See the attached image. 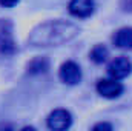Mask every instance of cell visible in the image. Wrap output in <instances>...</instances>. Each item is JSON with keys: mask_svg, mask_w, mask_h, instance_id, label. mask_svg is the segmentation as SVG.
Masks as SVG:
<instances>
[{"mask_svg": "<svg viewBox=\"0 0 132 131\" xmlns=\"http://www.w3.org/2000/svg\"><path fill=\"white\" fill-rule=\"evenodd\" d=\"M19 2H20V0H0V5L5 6V8H11V6L17 5Z\"/></svg>", "mask_w": 132, "mask_h": 131, "instance_id": "cell-12", "label": "cell"}, {"mask_svg": "<svg viewBox=\"0 0 132 131\" xmlns=\"http://www.w3.org/2000/svg\"><path fill=\"white\" fill-rule=\"evenodd\" d=\"M115 46L121 49H132V28H121L114 35Z\"/></svg>", "mask_w": 132, "mask_h": 131, "instance_id": "cell-7", "label": "cell"}, {"mask_svg": "<svg viewBox=\"0 0 132 131\" xmlns=\"http://www.w3.org/2000/svg\"><path fill=\"white\" fill-rule=\"evenodd\" d=\"M123 11H128V12H132V0H121L120 2Z\"/></svg>", "mask_w": 132, "mask_h": 131, "instance_id": "cell-11", "label": "cell"}, {"mask_svg": "<svg viewBox=\"0 0 132 131\" xmlns=\"http://www.w3.org/2000/svg\"><path fill=\"white\" fill-rule=\"evenodd\" d=\"M15 51V43L12 40L11 33L6 30H0V53L5 56H9Z\"/></svg>", "mask_w": 132, "mask_h": 131, "instance_id": "cell-8", "label": "cell"}, {"mask_svg": "<svg viewBox=\"0 0 132 131\" xmlns=\"http://www.w3.org/2000/svg\"><path fill=\"white\" fill-rule=\"evenodd\" d=\"M69 12L74 17H89L94 12V0H71Z\"/></svg>", "mask_w": 132, "mask_h": 131, "instance_id": "cell-6", "label": "cell"}, {"mask_svg": "<svg viewBox=\"0 0 132 131\" xmlns=\"http://www.w3.org/2000/svg\"><path fill=\"white\" fill-rule=\"evenodd\" d=\"M89 57H91V60L95 62V63H103V62L108 59V49H106V46H103V45H95V46L91 49Z\"/></svg>", "mask_w": 132, "mask_h": 131, "instance_id": "cell-9", "label": "cell"}, {"mask_svg": "<svg viewBox=\"0 0 132 131\" xmlns=\"http://www.w3.org/2000/svg\"><path fill=\"white\" fill-rule=\"evenodd\" d=\"M94 130H112V125L111 123H97V125H94Z\"/></svg>", "mask_w": 132, "mask_h": 131, "instance_id": "cell-13", "label": "cell"}, {"mask_svg": "<svg viewBox=\"0 0 132 131\" xmlns=\"http://www.w3.org/2000/svg\"><path fill=\"white\" fill-rule=\"evenodd\" d=\"M59 77L66 85H77L81 80V69H80V66L77 65L75 62L68 60V62H65L63 65L60 66Z\"/></svg>", "mask_w": 132, "mask_h": 131, "instance_id": "cell-2", "label": "cell"}, {"mask_svg": "<svg viewBox=\"0 0 132 131\" xmlns=\"http://www.w3.org/2000/svg\"><path fill=\"white\" fill-rule=\"evenodd\" d=\"M97 91L106 99H115L123 93V85L115 79H101L97 83Z\"/></svg>", "mask_w": 132, "mask_h": 131, "instance_id": "cell-5", "label": "cell"}, {"mask_svg": "<svg viewBox=\"0 0 132 131\" xmlns=\"http://www.w3.org/2000/svg\"><path fill=\"white\" fill-rule=\"evenodd\" d=\"M80 33L78 26L66 20H48L35 26L29 34L32 46H59L72 40Z\"/></svg>", "mask_w": 132, "mask_h": 131, "instance_id": "cell-1", "label": "cell"}, {"mask_svg": "<svg viewBox=\"0 0 132 131\" xmlns=\"http://www.w3.org/2000/svg\"><path fill=\"white\" fill-rule=\"evenodd\" d=\"M71 123H72V117H71L69 111H66V110H54L48 116V127L51 130H66L71 127Z\"/></svg>", "mask_w": 132, "mask_h": 131, "instance_id": "cell-4", "label": "cell"}, {"mask_svg": "<svg viewBox=\"0 0 132 131\" xmlns=\"http://www.w3.org/2000/svg\"><path fill=\"white\" fill-rule=\"evenodd\" d=\"M48 69V60L43 59V57H38V59H34L32 62L28 66V71L31 74H40V72H46Z\"/></svg>", "mask_w": 132, "mask_h": 131, "instance_id": "cell-10", "label": "cell"}, {"mask_svg": "<svg viewBox=\"0 0 132 131\" xmlns=\"http://www.w3.org/2000/svg\"><path fill=\"white\" fill-rule=\"evenodd\" d=\"M131 69H132V65H131V62H129V59L128 57H123V56L114 59L109 63V66H108L109 76L112 79H115V80H120V79L128 77L131 74Z\"/></svg>", "mask_w": 132, "mask_h": 131, "instance_id": "cell-3", "label": "cell"}]
</instances>
